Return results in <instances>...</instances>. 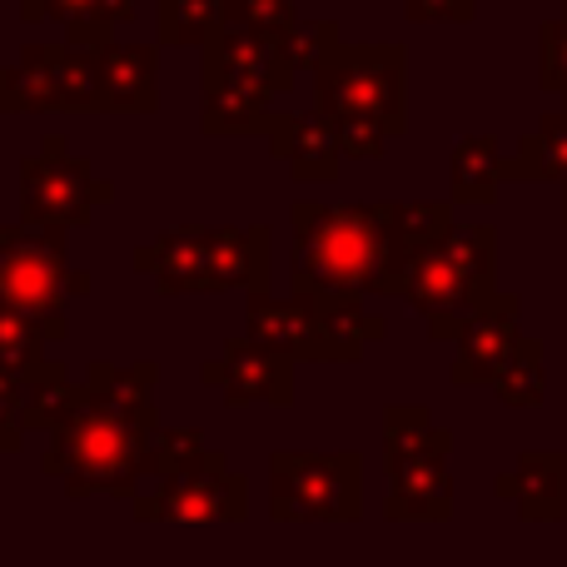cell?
<instances>
[{
	"mask_svg": "<svg viewBox=\"0 0 567 567\" xmlns=\"http://www.w3.org/2000/svg\"><path fill=\"white\" fill-rule=\"evenodd\" d=\"M493 393H498V403H508V409H538L543 393H548V353H543L538 339L523 333L513 359L503 363V373L493 379Z\"/></svg>",
	"mask_w": 567,
	"mask_h": 567,
	"instance_id": "484cf974",
	"label": "cell"
},
{
	"mask_svg": "<svg viewBox=\"0 0 567 567\" xmlns=\"http://www.w3.org/2000/svg\"><path fill=\"white\" fill-rule=\"evenodd\" d=\"M100 205H115V179H100L65 135H45L20 159V219L40 229H85Z\"/></svg>",
	"mask_w": 567,
	"mask_h": 567,
	"instance_id": "52a82bcc",
	"label": "cell"
},
{
	"mask_svg": "<svg viewBox=\"0 0 567 567\" xmlns=\"http://www.w3.org/2000/svg\"><path fill=\"white\" fill-rule=\"evenodd\" d=\"M95 289L90 269H75L65 255V229L0 225V309L25 313L60 343L70 333L65 303Z\"/></svg>",
	"mask_w": 567,
	"mask_h": 567,
	"instance_id": "5b68a950",
	"label": "cell"
},
{
	"mask_svg": "<svg viewBox=\"0 0 567 567\" xmlns=\"http://www.w3.org/2000/svg\"><path fill=\"white\" fill-rule=\"evenodd\" d=\"M155 40L159 45H209L219 25L229 20V0H159Z\"/></svg>",
	"mask_w": 567,
	"mask_h": 567,
	"instance_id": "d4e9b609",
	"label": "cell"
},
{
	"mask_svg": "<svg viewBox=\"0 0 567 567\" xmlns=\"http://www.w3.org/2000/svg\"><path fill=\"white\" fill-rule=\"evenodd\" d=\"M269 150L289 165V175L299 185H333L343 165V150L333 125L319 115V110H275L269 120Z\"/></svg>",
	"mask_w": 567,
	"mask_h": 567,
	"instance_id": "9a60e30c",
	"label": "cell"
},
{
	"mask_svg": "<svg viewBox=\"0 0 567 567\" xmlns=\"http://www.w3.org/2000/svg\"><path fill=\"white\" fill-rule=\"evenodd\" d=\"M229 20L259 30L269 40H284L299 25V0H229Z\"/></svg>",
	"mask_w": 567,
	"mask_h": 567,
	"instance_id": "d6a6232c",
	"label": "cell"
},
{
	"mask_svg": "<svg viewBox=\"0 0 567 567\" xmlns=\"http://www.w3.org/2000/svg\"><path fill=\"white\" fill-rule=\"evenodd\" d=\"M453 443L413 453H383L389 493H383V518L389 523H449L453 518Z\"/></svg>",
	"mask_w": 567,
	"mask_h": 567,
	"instance_id": "8fae6325",
	"label": "cell"
},
{
	"mask_svg": "<svg viewBox=\"0 0 567 567\" xmlns=\"http://www.w3.org/2000/svg\"><path fill=\"white\" fill-rule=\"evenodd\" d=\"M85 383L70 379V369L60 359H45L25 379V429L30 433H60L80 409Z\"/></svg>",
	"mask_w": 567,
	"mask_h": 567,
	"instance_id": "44dd1931",
	"label": "cell"
},
{
	"mask_svg": "<svg viewBox=\"0 0 567 567\" xmlns=\"http://www.w3.org/2000/svg\"><path fill=\"white\" fill-rule=\"evenodd\" d=\"M323 319V363H359L369 343H379L389 333V319L363 303H333L319 309Z\"/></svg>",
	"mask_w": 567,
	"mask_h": 567,
	"instance_id": "cb8c5ba5",
	"label": "cell"
},
{
	"mask_svg": "<svg viewBox=\"0 0 567 567\" xmlns=\"http://www.w3.org/2000/svg\"><path fill=\"white\" fill-rule=\"evenodd\" d=\"M209 453V439L205 429L195 423H179V429H159L155 439V473L150 478H175V473H189L199 458Z\"/></svg>",
	"mask_w": 567,
	"mask_h": 567,
	"instance_id": "4dcf8cb0",
	"label": "cell"
},
{
	"mask_svg": "<svg viewBox=\"0 0 567 567\" xmlns=\"http://www.w3.org/2000/svg\"><path fill=\"white\" fill-rule=\"evenodd\" d=\"M75 419L60 433H50V449L40 458V473L65 488V498H135L145 493V478L155 473V439H159V409L155 383L159 363H105L90 359L80 373Z\"/></svg>",
	"mask_w": 567,
	"mask_h": 567,
	"instance_id": "6da1fadb",
	"label": "cell"
},
{
	"mask_svg": "<svg viewBox=\"0 0 567 567\" xmlns=\"http://www.w3.org/2000/svg\"><path fill=\"white\" fill-rule=\"evenodd\" d=\"M293 369L289 353L259 343L255 333H235L215 359L199 363V383L225 399V409H289L293 403Z\"/></svg>",
	"mask_w": 567,
	"mask_h": 567,
	"instance_id": "9c48e42d",
	"label": "cell"
},
{
	"mask_svg": "<svg viewBox=\"0 0 567 567\" xmlns=\"http://www.w3.org/2000/svg\"><path fill=\"white\" fill-rule=\"evenodd\" d=\"M453 225H458V219H453V199H409V205L393 199V229H399L409 255L433 245V239H443Z\"/></svg>",
	"mask_w": 567,
	"mask_h": 567,
	"instance_id": "f1b7e54d",
	"label": "cell"
},
{
	"mask_svg": "<svg viewBox=\"0 0 567 567\" xmlns=\"http://www.w3.org/2000/svg\"><path fill=\"white\" fill-rule=\"evenodd\" d=\"M508 179H528V185L558 179V185H567V95L563 110H548L538 130L518 140V150L508 155Z\"/></svg>",
	"mask_w": 567,
	"mask_h": 567,
	"instance_id": "7402d4cb",
	"label": "cell"
},
{
	"mask_svg": "<svg viewBox=\"0 0 567 567\" xmlns=\"http://www.w3.org/2000/svg\"><path fill=\"white\" fill-rule=\"evenodd\" d=\"M275 275L269 225H209V289L265 293Z\"/></svg>",
	"mask_w": 567,
	"mask_h": 567,
	"instance_id": "e0dca14e",
	"label": "cell"
},
{
	"mask_svg": "<svg viewBox=\"0 0 567 567\" xmlns=\"http://www.w3.org/2000/svg\"><path fill=\"white\" fill-rule=\"evenodd\" d=\"M563 219H567V185H563Z\"/></svg>",
	"mask_w": 567,
	"mask_h": 567,
	"instance_id": "d590c367",
	"label": "cell"
},
{
	"mask_svg": "<svg viewBox=\"0 0 567 567\" xmlns=\"http://www.w3.org/2000/svg\"><path fill=\"white\" fill-rule=\"evenodd\" d=\"M498 229L493 225H453L443 239L413 249L389 284V299H403L429 339H458L473 313L498 299Z\"/></svg>",
	"mask_w": 567,
	"mask_h": 567,
	"instance_id": "277c9868",
	"label": "cell"
},
{
	"mask_svg": "<svg viewBox=\"0 0 567 567\" xmlns=\"http://www.w3.org/2000/svg\"><path fill=\"white\" fill-rule=\"evenodd\" d=\"M95 10L100 0H20L25 25H60L65 40H75V45H95Z\"/></svg>",
	"mask_w": 567,
	"mask_h": 567,
	"instance_id": "83f0119b",
	"label": "cell"
},
{
	"mask_svg": "<svg viewBox=\"0 0 567 567\" xmlns=\"http://www.w3.org/2000/svg\"><path fill=\"white\" fill-rule=\"evenodd\" d=\"M245 333L259 343L289 353L293 363H323V319L299 293H249L245 303Z\"/></svg>",
	"mask_w": 567,
	"mask_h": 567,
	"instance_id": "2e32d148",
	"label": "cell"
},
{
	"mask_svg": "<svg viewBox=\"0 0 567 567\" xmlns=\"http://www.w3.org/2000/svg\"><path fill=\"white\" fill-rule=\"evenodd\" d=\"M159 110V40L100 45V115H155Z\"/></svg>",
	"mask_w": 567,
	"mask_h": 567,
	"instance_id": "4fadbf2b",
	"label": "cell"
},
{
	"mask_svg": "<svg viewBox=\"0 0 567 567\" xmlns=\"http://www.w3.org/2000/svg\"><path fill=\"white\" fill-rule=\"evenodd\" d=\"M269 120H275V100L249 95V90H205V105H199V130L209 140L269 135Z\"/></svg>",
	"mask_w": 567,
	"mask_h": 567,
	"instance_id": "603a6c76",
	"label": "cell"
},
{
	"mask_svg": "<svg viewBox=\"0 0 567 567\" xmlns=\"http://www.w3.org/2000/svg\"><path fill=\"white\" fill-rule=\"evenodd\" d=\"M538 85L548 95H567V6L538 30Z\"/></svg>",
	"mask_w": 567,
	"mask_h": 567,
	"instance_id": "1f68e13d",
	"label": "cell"
},
{
	"mask_svg": "<svg viewBox=\"0 0 567 567\" xmlns=\"http://www.w3.org/2000/svg\"><path fill=\"white\" fill-rule=\"evenodd\" d=\"M313 110L333 125L349 159H379L409 130V50L343 40L313 70Z\"/></svg>",
	"mask_w": 567,
	"mask_h": 567,
	"instance_id": "3957f363",
	"label": "cell"
},
{
	"mask_svg": "<svg viewBox=\"0 0 567 567\" xmlns=\"http://www.w3.org/2000/svg\"><path fill=\"white\" fill-rule=\"evenodd\" d=\"M293 249H289V293L313 309L363 303L369 293H389L399 265L409 259L393 205H323L299 199L289 209Z\"/></svg>",
	"mask_w": 567,
	"mask_h": 567,
	"instance_id": "7a4b0ae2",
	"label": "cell"
},
{
	"mask_svg": "<svg viewBox=\"0 0 567 567\" xmlns=\"http://www.w3.org/2000/svg\"><path fill=\"white\" fill-rule=\"evenodd\" d=\"M55 50L60 40H30L16 65L0 70V115H50V110H60Z\"/></svg>",
	"mask_w": 567,
	"mask_h": 567,
	"instance_id": "d6986e66",
	"label": "cell"
},
{
	"mask_svg": "<svg viewBox=\"0 0 567 567\" xmlns=\"http://www.w3.org/2000/svg\"><path fill=\"white\" fill-rule=\"evenodd\" d=\"M518 293H498V299L488 303L483 313H473L468 329L458 333V353H453V369L449 379L458 383V389H478V383H488L503 373V363L513 359V349L523 343V329H518Z\"/></svg>",
	"mask_w": 567,
	"mask_h": 567,
	"instance_id": "7c38bea8",
	"label": "cell"
},
{
	"mask_svg": "<svg viewBox=\"0 0 567 567\" xmlns=\"http://www.w3.org/2000/svg\"><path fill=\"white\" fill-rule=\"evenodd\" d=\"M293 60L284 55L279 40L259 35L249 25H225L209 35L205 45V70H199V85L205 90H249V95H265V100H279L293 90Z\"/></svg>",
	"mask_w": 567,
	"mask_h": 567,
	"instance_id": "30bf717a",
	"label": "cell"
},
{
	"mask_svg": "<svg viewBox=\"0 0 567 567\" xmlns=\"http://www.w3.org/2000/svg\"><path fill=\"white\" fill-rule=\"evenodd\" d=\"M269 518L275 523H359L363 518L359 449L269 453Z\"/></svg>",
	"mask_w": 567,
	"mask_h": 567,
	"instance_id": "8992f818",
	"label": "cell"
},
{
	"mask_svg": "<svg viewBox=\"0 0 567 567\" xmlns=\"http://www.w3.org/2000/svg\"><path fill=\"white\" fill-rule=\"evenodd\" d=\"M45 349H50V333L40 329L35 319L0 309V369H10V373H20V379H30V373H35L40 363L50 359Z\"/></svg>",
	"mask_w": 567,
	"mask_h": 567,
	"instance_id": "4316f807",
	"label": "cell"
},
{
	"mask_svg": "<svg viewBox=\"0 0 567 567\" xmlns=\"http://www.w3.org/2000/svg\"><path fill=\"white\" fill-rule=\"evenodd\" d=\"M135 523H175V528H225L249 518V478L209 449L189 473L150 478V493L130 498Z\"/></svg>",
	"mask_w": 567,
	"mask_h": 567,
	"instance_id": "ba28073f",
	"label": "cell"
},
{
	"mask_svg": "<svg viewBox=\"0 0 567 567\" xmlns=\"http://www.w3.org/2000/svg\"><path fill=\"white\" fill-rule=\"evenodd\" d=\"M403 16L413 25H468L478 16V0H409Z\"/></svg>",
	"mask_w": 567,
	"mask_h": 567,
	"instance_id": "e575fe53",
	"label": "cell"
},
{
	"mask_svg": "<svg viewBox=\"0 0 567 567\" xmlns=\"http://www.w3.org/2000/svg\"><path fill=\"white\" fill-rule=\"evenodd\" d=\"M25 433V379L0 369V453H16Z\"/></svg>",
	"mask_w": 567,
	"mask_h": 567,
	"instance_id": "836d02e7",
	"label": "cell"
},
{
	"mask_svg": "<svg viewBox=\"0 0 567 567\" xmlns=\"http://www.w3.org/2000/svg\"><path fill=\"white\" fill-rule=\"evenodd\" d=\"M279 45H284V55L293 60V70H309V75H313V70H319L323 60L343 45V35H339V25H333V20H303L299 16V25H293Z\"/></svg>",
	"mask_w": 567,
	"mask_h": 567,
	"instance_id": "f546056e",
	"label": "cell"
},
{
	"mask_svg": "<svg viewBox=\"0 0 567 567\" xmlns=\"http://www.w3.org/2000/svg\"><path fill=\"white\" fill-rule=\"evenodd\" d=\"M135 275L155 284V293H215L209 289V225H175L135 249Z\"/></svg>",
	"mask_w": 567,
	"mask_h": 567,
	"instance_id": "5bb4252c",
	"label": "cell"
},
{
	"mask_svg": "<svg viewBox=\"0 0 567 567\" xmlns=\"http://www.w3.org/2000/svg\"><path fill=\"white\" fill-rule=\"evenodd\" d=\"M508 179V155L493 135H463L449 155V199L453 205H493Z\"/></svg>",
	"mask_w": 567,
	"mask_h": 567,
	"instance_id": "ffe728a7",
	"label": "cell"
},
{
	"mask_svg": "<svg viewBox=\"0 0 567 567\" xmlns=\"http://www.w3.org/2000/svg\"><path fill=\"white\" fill-rule=\"evenodd\" d=\"M493 493L523 513L528 523H563L567 518V463L558 449H528L513 468L493 478Z\"/></svg>",
	"mask_w": 567,
	"mask_h": 567,
	"instance_id": "ac0fdd59",
	"label": "cell"
}]
</instances>
